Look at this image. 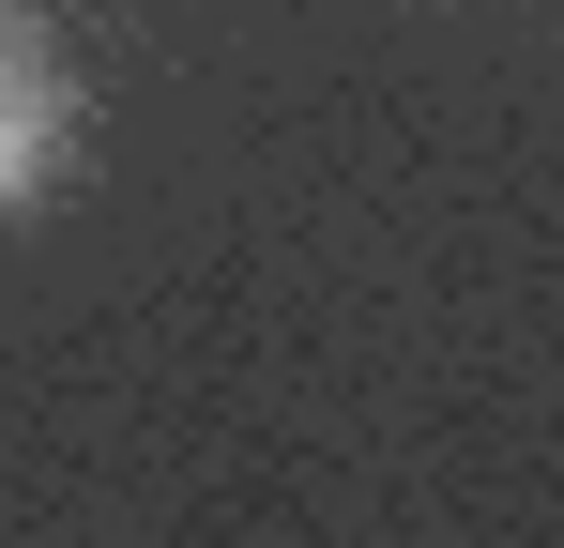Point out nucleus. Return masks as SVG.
Returning <instances> with one entry per match:
<instances>
[{"label":"nucleus","mask_w":564,"mask_h":548,"mask_svg":"<svg viewBox=\"0 0 564 548\" xmlns=\"http://www.w3.org/2000/svg\"><path fill=\"white\" fill-rule=\"evenodd\" d=\"M46 153H62V62H46V31H31V15H0V213L31 198Z\"/></svg>","instance_id":"nucleus-1"}]
</instances>
